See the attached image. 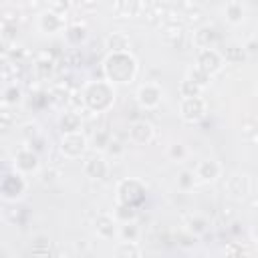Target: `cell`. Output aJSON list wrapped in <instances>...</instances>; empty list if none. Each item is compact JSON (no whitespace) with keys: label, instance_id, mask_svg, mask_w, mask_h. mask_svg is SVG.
Instances as JSON below:
<instances>
[{"label":"cell","instance_id":"1","mask_svg":"<svg viewBox=\"0 0 258 258\" xmlns=\"http://www.w3.org/2000/svg\"><path fill=\"white\" fill-rule=\"evenodd\" d=\"M85 109L91 113H105L115 103V89L113 83L107 79H95L85 85L83 89Z\"/></svg>","mask_w":258,"mask_h":258},{"label":"cell","instance_id":"2","mask_svg":"<svg viewBox=\"0 0 258 258\" xmlns=\"http://www.w3.org/2000/svg\"><path fill=\"white\" fill-rule=\"evenodd\" d=\"M103 71L111 83H131L137 73V60L129 52H109L103 60Z\"/></svg>","mask_w":258,"mask_h":258},{"label":"cell","instance_id":"3","mask_svg":"<svg viewBox=\"0 0 258 258\" xmlns=\"http://www.w3.org/2000/svg\"><path fill=\"white\" fill-rule=\"evenodd\" d=\"M26 191V179L24 173L20 171H12V173H4L2 181H0V196L4 202H16L18 198H22Z\"/></svg>","mask_w":258,"mask_h":258},{"label":"cell","instance_id":"4","mask_svg":"<svg viewBox=\"0 0 258 258\" xmlns=\"http://www.w3.org/2000/svg\"><path fill=\"white\" fill-rule=\"evenodd\" d=\"M143 200H145V185L139 179L129 177V179L119 181V185H117V202L119 204H129V206L137 208Z\"/></svg>","mask_w":258,"mask_h":258},{"label":"cell","instance_id":"5","mask_svg":"<svg viewBox=\"0 0 258 258\" xmlns=\"http://www.w3.org/2000/svg\"><path fill=\"white\" fill-rule=\"evenodd\" d=\"M87 147H89V141H87V137H85L81 131L62 133L60 145H58L62 157H67V159H79L81 155H85Z\"/></svg>","mask_w":258,"mask_h":258},{"label":"cell","instance_id":"6","mask_svg":"<svg viewBox=\"0 0 258 258\" xmlns=\"http://www.w3.org/2000/svg\"><path fill=\"white\" fill-rule=\"evenodd\" d=\"M206 101L196 95V97H185L181 99V105H179V117L185 121V123H200L204 117H206Z\"/></svg>","mask_w":258,"mask_h":258},{"label":"cell","instance_id":"7","mask_svg":"<svg viewBox=\"0 0 258 258\" xmlns=\"http://www.w3.org/2000/svg\"><path fill=\"white\" fill-rule=\"evenodd\" d=\"M161 97H163V91H161V87L157 83H145L135 93V99H137L139 107L145 109V111L157 109L159 103H161Z\"/></svg>","mask_w":258,"mask_h":258},{"label":"cell","instance_id":"8","mask_svg":"<svg viewBox=\"0 0 258 258\" xmlns=\"http://www.w3.org/2000/svg\"><path fill=\"white\" fill-rule=\"evenodd\" d=\"M109 161L105 159V155L99 151V153H93V155H89L85 161H83V173L89 177V179H95V181H99V179H105L107 175H109Z\"/></svg>","mask_w":258,"mask_h":258},{"label":"cell","instance_id":"9","mask_svg":"<svg viewBox=\"0 0 258 258\" xmlns=\"http://www.w3.org/2000/svg\"><path fill=\"white\" fill-rule=\"evenodd\" d=\"M196 62H198V67H200L202 71H206V73L212 77V75H216V73L222 71V67H224V56H222L220 50H216V48H212V46H210V48H200Z\"/></svg>","mask_w":258,"mask_h":258},{"label":"cell","instance_id":"10","mask_svg":"<svg viewBox=\"0 0 258 258\" xmlns=\"http://www.w3.org/2000/svg\"><path fill=\"white\" fill-rule=\"evenodd\" d=\"M12 165H14L16 171H20V173H24V175H26V173H32V171H36L38 165H40L38 153H36L32 147H22L20 151H16Z\"/></svg>","mask_w":258,"mask_h":258},{"label":"cell","instance_id":"11","mask_svg":"<svg viewBox=\"0 0 258 258\" xmlns=\"http://www.w3.org/2000/svg\"><path fill=\"white\" fill-rule=\"evenodd\" d=\"M224 189H226V194H228L230 198H234V200H244V198L250 194V179H248V175H244V173H232V175L226 179Z\"/></svg>","mask_w":258,"mask_h":258},{"label":"cell","instance_id":"12","mask_svg":"<svg viewBox=\"0 0 258 258\" xmlns=\"http://www.w3.org/2000/svg\"><path fill=\"white\" fill-rule=\"evenodd\" d=\"M95 232L105 240L117 238L119 236V220L111 214H99L95 220Z\"/></svg>","mask_w":258,"mask_h":258},{"label":"cell","instance_id":"13","mask_svg":"<svg viewBox=\"0 0 258 258\" xmlns=\"http://www.w3.org/2000/svg\"><path fill=\"white\" fill-rule=\"evenodd\" d=\"M127 135H129V139H131L133 143L145 145V143H149V141L153 139V125H151L149 121H145V119H137V121L131 123Z\"/></svg>","mask_w":258,"mask_h":258},{"label":"cell","instance_id":"14","mask_svg":"<svg viewBox=\"0 0 258 258\" xmlns=\"http://www.w3.org/2000/svg\"><path fill=\"white\" fill-rule=\"evenodd\" d=\"M38 28L44 32V34H54L58 30L64 28V18L62 14L54 12V10H44L40 16H38Z\"/></svg>","mask_w":258,"mask_h":258},{"label":"cell","instance_id":"15","mask_svg":"<svg viewBox=\"0 0 258 258\" xmlns=\"http://www.w3.org/2000/svg\"><path fill=\"white\" fill-rule=\"evenodd\" d=\"M196 177L202 179V181H214L220 177L222 173V165L216 161V159H202L198 165H196Z\"/></svg>","mask_w":258,"mask_h":258},{"label":"cell","instance_id":"16","mask_svg":"<svg viewBox=\"0 0 258 258\" xmlns=\"http://www.w3.org/2000/svg\"><path fill=\"white\" fill-rule=\"evenodd\" d=\"M83 127V117L79 115L77 109H69L60 115L58 119V129L60 133H75V131H81Z\"/></svg>","mask_w":258,"mask_h":258},{"label":"cell","instance_id":"17","mask_svg":"<svg viewBox=\"0 0 258 258\" xmlns=\"http://www.w3.org/2000/svg\"><path fill=\"white\" fill-rule=\"evenodd\" d=\"M129 44H131V38L127 32L123 30H117V32H111L107 38H105V48L109 52H127L129 50Z\"/></svg>","mask_w":258,"mask_h":258},{"label":"cell","instance_id":"18","mask_svg":"<svg viewBox=\"0 0 258 258\" xmlns=\"http://www.w3.org/2000/svg\"><path fill=\"white\" fill-rule=\"evenodd\" d=\"M216 40H218V32L212 26H200L194 32V44L198 48H210V46H214Z\"/></svg>","mask_w":258,"mask_h":258},{"label":"cell","instance_id":"19","mask_svg":"<svg viewBox=\"0 0 258 258\" xmlns=\"http://www.w3.org/2000/svg\"><path fill=\"white\" fill-rule=\"evenodd\" d=\"M87 26L85 24H69L67 28H64V38H67V42L71 44V46H81L85 40H87Z\"/></svg>","mask_w":258,"mask_h":258},{"label":"cell","instance_id":"20","mask_svg":"<svg viewBox=\"0 0 258 258\" xmlns=\"http://www.w3.org/2000/svg\"><path fill=\"white\" fill-rule=\"evenodd\" d=\"M208 226H210V222H208L204 216H200V214H191V216L185 220V232H189V234H194V236L206 234Z\"/></svg>","mask_w":258,"mask_h":258},{"label":"cell","instance_id":"21","mask_svg":"<svg viewBox=\"0 0 258 258\" xmlns=\"http://www.w3.org/2000/svg\"><path fill=\"white\" fill-rule=\"evenodd\" d=\"M224 14H226V20L230 24H240L244 20V6L240 0H230L224 8Z\"/></svg>","mask_w":258,"mask_h":258},{"label":"cell","instance_id":"22","mask_svg":"<svg viewBox=\"0 0 258 258\" xmlns=\"http://www.w3.org/2000/svg\"><path fill=\"white\" fill-rule=\"evenodd\" d=\"M220 52H222V56H224L226 62H242L248 56L246 50H244V46H238V44H228Z\"/></svg>","mask_w":258,"mask_h":258},{"label":"cell","instance_id":"23","mask_svg":"<svg viewBox=\"0 0 258 258\" xmlns=\"http://www.w3.org/2000/svg\"><path fill=\"white\" fill-rule=\"evenodd\" d=\"M115 254H117L119 258H137V256H141V250H139L137 242H131V240H123V242L117 246Z\"/></svg>","mask_w":258,"mask_h":258},{"label":"cell","instance_id":"24","mask_svg":"<svg viewBox=\"0 0 258 258\" xmlns=\"http://www.w3.org/2000/svg\"><path fill=\"white\" fill-rule=\"evenodd\" d=\"M185 79H189L191 83H196L198 87H202V89H206L208 85H210V75L206 73V71H202L198 64L196 67H191V69H187V75H185Z\"/></svg>","mask_w":258,"mask_h":258},{"label":"cell","instance_id":"25","mask_svg":"<svg viewBox=\"0 0 258 258\" xmlns=\"http://www.w3.org/2000/svg\"><path fill=\"white\" fill-rule=\"evenodd\" d=\"M20 99H22V91H20V87H16V85H8V87L4 89V93H2V105H4V107L18 105Z\"/></svg>","mask_w":258,"mask_h":258},{"label":"cell","instance_id":"26","mask_svg":"<svg viewBox=\"0 0 258 258\" xmlns=\"http://www.w3.org/2000/svg\"><path fill=\"white\" fill-rule=\"evenodd\" d=\"M111 139H113V137H111V133H109L107 129H97V131L93 133V137H91V145H93V149H97V151H105Z\"/></svg>","mask_w":258,"mask_h":258},{"label":"cell","instance_id":"27","mask_svg":"<svg viewBox=\"0 0 258 258\" xmlns=\"http://www.w3.org/2000/svg\"><path fill=\"white\" fill-rule=\"evenodd\" d=\"M115 218L119 222H133L137 218V208L135 206H129V204H117Z\"/></svg>","mask_w":258,"mask_h":258},{"label":"cell","instance_id":"28","mask_svg":"<svg viewBox=\"0 0 258 258\" xmlns=\"http://www.w3.org/2000/svg\"><path fill=\"white\" fill-rule=\"evenodd\" d=\"M119 236H121L123 240L135 242L137 236H139V228H137L135 220H133V222H121V226H119Z\"/></svg>","mask_w":258,"mask_h":258},{"label":"cell","instance_id":"29","mask_svg":"<svg viewBox=\"0 0 258 258\" xmlns=\"http://www.w3.org/2000/svg\"><path fill=\"white\" fill-rule=\"evenodd\" d=\"M34 69H36V73H38L40 79H48L50 73H52V58H50L48 54H42V56L36 60Z\"/></svg>","mask_w":258,"mask_h":258},{"label":"cell","instance_id":"30","mask_svg":"<svg viewBox=\"0 0 258 258\" xmlns=\"http://www.w3.org/2000/svg\"><path fill=\"white\" fill-rule=\"evenodd\" d=\"M194 185H196V171L185 169L177 175V187L181 191H189V189H194Z\"/></svg>","mask_w":258,"mask_h":258},{"label":"cell","instance_id":"31","mask_svg":"<svg viewBox=\"0 0 258 258\" xmlns=\"http://www.w3.org/2000/svg\"><path fill=\"white\" fill-rule=\"evenodd\" d=\"M204 89L202 87H198L196 83H191L189 79H183L181 83H179V95L185 99V97H196V95H200Z\"/></svg>","mask_w":258,"mask_h":258},{"label":"cell","instance_id":"32","mask_svg":"<svg viewBox=\"0 0 258 258\" xmlns=\"http://www.w3.org/2000/svg\"><path fill=\"white\" fill-rule=\"evenodd\" d=\"M167 155H169V159H173V161H183L185 155H187V149H185L183 143H171V145L167 147Z\"/></svg>","mask_w":258,"mask_h":258},{"label":"cell","instance_id":"33","mask_svg":"<svg viewBox=\"0 0 258 258\" xmlns=\"http://www.w3.org/2000/svg\"><path fill=\"white\" fill-rule=\"evenodd\" d=\"M123 151H125V145H123L119 139H115V137L109 141V145H107V149H105V153H109V155H113V157L123 155Z\"/></svg>","mask_w":258,"mask_h":258},{"label":"cell","instance_id":"34","mask_svg":"<svg viewBox=\"0 0 258 258\" xmlns=\"http://www.w3.org/2000/svg\"><path fill=\"white\" fill-rule=\"evenodd\" d=\"M64 60H67L71 67H81V62H83V54H81L79 48H73V50H69V52L64 54Z\"/></svg>","mask_w":258,"mask_h":258},{"label":"cell","instance_id":"35","mask_svg":"<svg viewBox=\"0 0 258 258\" xmlns=\"http://www.w3.org/2000/svg\"><path fill=\"white\" fill-rule=\"evenodd\" d=\"M48 8L58 14H64L71 8V0H48Z\"/></svg>","mask_w":258,"mask_h":258},{"label":"cell","instance_id":"36","mask_svg":"<svg viewBox=\"0 0 258 258\" xmlns=\"http://www.w3.org/2000/svg\"><path fill=\"white\" fill-rule=\"evenodd\" d=\"M22 135H24V139H26V141H32L34 137H38V135H40L38 125H36V123H28V125H24V127H22Z\"/></svg>","mask_w":258,"mask_h":258},{"label":"cell","instance_id":"37","mask_svg":"<svg viewBox=\"0 0 258 258\" xmlns=\"http://www.w3.org/2000/svg\"><path fill=\"white\" fill-rule=\"evenodd\" d=\"M56 177H58V171H56V169H52V167H50V169L40 171V181H42L44 185H46V183H48V185H50V183H54V179H56Z\"/></svg>","mask_w":258,"mask_h":258},{"label":"cell","instance_id":"38","mask_svg":"<svg viewBox=\"0 0 258 258\" xmlns=\"http://www.w3.org/2000/svg\"><path fill=\"white\" fill-rule=\"evenodd\" d=\"M12 121H14L12 113H10V111H8L6 107H4V109H2V113H0V127H2L4 131H6V129H8L10 125H12Z\"/></svg>","mask_w":258,"mask_h":258},{"label":"cell","instance_id":"39","mask_svg":"<svg viewBox=\"0 0 258 258\" xmlns=\"http://www.w3.org/2000/svg\"><path fill=\"white\" fill-rule=\"evenodd\" d=\"M244 50H246L248 56H258V38H250L244 44Z\"/></svg>","mask_w":258,"mask_h":258},{"label":"cell","instance_id":"40","mask_svg":"<svg viewBox=\"0 0 258 258\" xmlns=\"http://www.w3.org/2000/svg\"><path fill=\"white\" fill-rule=\"evenodd\" d=\"M177 240H179L177 244H179V246H183V248H189V246H194V244H196V236H194V234H189V232H187V234L177 236Z\"/></svg>","mask_w":258,"mask_h":258},{"label":"cell","instance_id":"41","mask_svg":"<svg viewBox=\"0 0 258 258\" xmlns=\"http://www.w3.org/2000/svg\"><path fill=\"white\" fill-rule=\"evenodd\" d=\"M2 30H4V40H10V38H14V32H16V24L4 22V24H2Z\"/></svg>","mask_w":258,"mask_h":258},{"label":"cell","instance_id":"42","mask_svg":"<svg viewBox=\"0 0 258 258\" xmlns=\"http://www.w3.org/2000/svg\"><path fill=\"white\" fill-rule=\"evenodd\" d=\"M238 226H240L238 222H234V224H232V232H234V234H238V232H240V228H238Z\"/></svg>","mask_w":258,"mask_h":258},{"label":"cell","instance_id":"43","mask_svg":"<svg viewBox=\"0 0 258 258\" xmlns=\"http://www.w3.org/2000/svg\"><path fill=\"white\" fill-rule=\"evenodd\" d=\"M252 236H254V240H256V242H258V226H256V228H254V230H252Z\"/></svg>","mask_w":258,"mask_h":258},{"label":"cell","instance_id":"44","mask_svg":"<svg viewBox=\"0 0 258 258\" xmlns=\"http://www.w3.org/2000/svg\"><path fill=\"white\" fill-rule=\"evenodd\" d=\"M256 91H258V87H256Z\"/></svg>","mask_w":258,"mask_h":258}]
</instances>
